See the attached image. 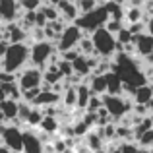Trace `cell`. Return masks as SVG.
I'll return each mask as SVG.
<instances>
[{"instance_id":"1","label":"cell","mask_w":153,"mask_h":153,"mask_svg":"<svg viewBox=\"0 0 153 153\" xmlns=\"http://www.w3.org/2000/svg\"><path fill=\"white\" fill-rule=\"evenodd\" d=\"M31 58V45L27 43H12L8 45L6 52L2 56L4 62V72H10V74H18Z\"/></svg>"},{"instance_id":"2","label":"cell","mask_w":153,"mask_h":153,"mask_svg":"<svg viewBox=\"0 0 153 153\" xmlns=\"http://www.w3.org/2000/svg\"><path fill=\"white\" fill-rule=\"evenodd\" d=\"M91 41L95 45V52L101 58H114V54L118 52V43L116 37L107 29V27H99L97 31L91 33Z\"/></svg>"},{"instance_id":"3","label":"cell","mask_w":153,"mask_h":153,"mask_svg":"<svg viewBox=\"0 0 153 153\" xmlns=\"http://www.w3.org/2000/svg\"><path fill=\"white\" fill-rule=\"evenodd\" d=\"M107 22H108V12H107V8H105V4H101V6H97L95 10L87 12V14H82L74 23L83 31V35H91L93 31H97L99 27H105Z\"/></svg>"},{"instance_id":"4","label":"cell","mask_w":153,"mask_h":153,"mask_svg":"<svg viewBox=\"0 0 153 153\" xmlns=\"http://www.w3.org/2000/svg\"><path fill=\"white\" fill-rule=\"evenodd\" d=\"M103 107L108 111V114L116 120H122L126 114H130L134 108V101L124 95H103Z\"/></svg>"},{"instance_id":"5","label":"cell","mask_w":153,"mask_h":153,"mask_svg":"<svg viewBox=\"0 0 153 153\" xmlns=\"http://www.w3.org/2000/svg\"><path fill=\"white\" fill-rule=\"evenodd\" d=\"M56 54V45L51 41H39V43H33L31 45V66L35 68H41V70H45L47 66L51 64V60L54 58Z\"/></svg>"},{"instance_id":"6","label":"cell","mask_w":153,"mask_h":153,"mask_svg":"<svg viewBox=\"0 0 153 153\" xmlns=\"http://www.w3.org/2000/svg\"><path fill=\"white\" fill-rule=\"evenodd\" d=\"M0 136H2V143L8 146L14 153L23 151V130L14 122L0 124Z\"/></svg>"},{"instance_id":"7","label":"cell","mask_w":153,"mask_h":153,"mask_svg":"<svg viewBox=\"0 0 153 153\" xmlns=\"http://www.w3.org/2000/svg\"><path fill=\"white\" fill-rule=\"evenodd\" d=\"M82 37H83V31L76 23H70V25H66V29L62 31V35L56 41V51L66 52V51H72V49H78Z\"/></svg>"},{"instance_id":"8","label":"cell","mask_w":153,"mask_h":153,"mask_svg":"<svg viewBox=\"0 0 153 153\" xmlns=\"http://www.w3.org/2000/svg\"><path fill=\"white\" fill-rule=\"evenodd\" d=\"M41 83H43V70L41 68L29 66V68H25V70H22L18 74V85H19L22 91L41 87Z\"/></svg>"},{"instance_id":"9","label":"cell","mask_w":153,"mask_h":153,"mask_svg":"<svg viewBox=\"0 0 153 153\" xmlns=\"http://www.w3.org/2000/svg\"><path fill=\"white\" fill-rule=\"evenodd\" d=\"M47 143L41 140L39 132H35L33 128L23 130V151L22 153H45Z\"/></svg>"},{"instance_id":"10","label":"cell","mask_w":153,"mask_h":153,"mask_svg":"<svg viewBox=\"0 0 153 153\" xmlns=\"http://www.w3.org/2000/svg\"><path fill=\"white\" fill-rule=\"evenodd\" d=\"M19 2L18 0H0V22L12 23L19 19Z\"/></svg>"},{"instance_id":"11","label":"cell","mask_w":153,"mask_h":153,"mask_svg":"<svg viewBox=\"0 0 153 153\" xmlns=\"http://www.w3.org/2000/svg\"><path fill=\"white\" fill-rule=\"evenodd\" d=\"M134 47H136V54L147 58V56L153 52V35H149V33L136 35L134 37Z\"/></svg>"},{"instance_id":"12","label":"cell","mask_w":153,"mask_h":153,"mask_svg":"<svg viewBox=\"0 0 153 153\" xmlns=\"http://www.w3.org/2000/svg\"><path fill=\"white\" fill-rule=\"evenodd\" d=\"M85 83L89 85L91 95H107V76L105 74H91L89 78H85Z\"/></svg>"},{"instance_id":"13","label":"cell","mask_w":153,"mask_h":153,"mask_svg":"<svg viewBox=\"0 0 153 153\" xmlns=\"http://www.w3.org/2000/svg\"><path fill=\"white\" fill-rule=\"evenodd\" d=\"M56 8H58V12H60V18L66 23H74L76 19L79 18V10H78V6H76V2H72V0H60V4Z\"/></svg>"},{"instance_id":"14","label":"cell","mask_w":153,"mask_h":153,"mask_svg":"<svg viewBox=\"0 0 153 153\" xmlns=\"http://www.w3.org/2000/svg\"><path fill=\"white\" fill-rule=\"evenodd\" d=\"M60 93H56V91H43L41 89V93L37 95V99L33 101V107H39V108H43V107H56V105H60Z\"/></svg>"},{"instance_id":"15","label":"cell","mask_w":153,"mask_h":153,"mask_svg":"<svg viewBox=\"0 0 153 153\" xmlns=\"http://www.w3.org/2000/svg\"><path fill=\"white\" fill-rule=\"evenodd\" d=\"M72 66H74V74L79 76L82 79L89 78L91 72H93V68H91V64H89V56H83V54H79L78 58L72 62Z\"/></svg>"},{"instance_id":"16","label":"cell","mask_w":153,"mask_h":153,"mask_svg":"<svg viewBox=\"0 0 153 153\" xmlns=\"http://www.w3.org/2000/svg\"><path fill=\"white\" fill-rule=\"evenodd\" d=\"M18 108H19V103L18 101H12V99H4L0 103V112L2 116L6 118V122H14L18 118Z\"/></svg>"},{"instance_id":"17","label":"cell","mask_w":153,"mask_h":153,"mask_svg":"<svg viewBox=\"0 0 153 153\" xmlns=\"http://www.w3.org/2000/svg\"><path fill=\"white\" fill-rule=\"evenodd\" d=\"M153 99V85L151 83H146V85L138 87L134 95V105H147Z\"/></svg>"},{"instance_id":"18","label":"cell","mask_w":153,"mask_h":153,"mask_svg":"<svg viewBox=\"0 0 153 153\" xmlns=\"http://www.w3.org/2000/svg\"><path fill=\"white\" fill-rule=\"evenodd\" d=\"M105 76H107V93L108 95H122V79L114 72H108Z\"/></svg>"},{"instance_id":"19","label":"cell","mask_w":153,"mask_h":153,"mask_svg":"<svg viewBox=\"0 0 153 153\" xmlns=\"http://www.w3.org/2000/svg\"><path fill=\"white\" fill-rule=\"evenodd\" d=\"M89 99H91V91H89V85L87 83H79L78 85V108H83L87 111V105H89Z\"/></svg>"},{"instance_id":"20","label":"cell","mask_w":153,"mask_h":153,"mask_svg":"<svg viewBox=\"0 0 153 153\" xmlns=\"http://www.w3.org/2000/svg\"><path fill=\"white\" fill-rule=\"evenodd\" d=\"M142 18H143V8L142 6H128L126 10H124V19H126L128 25L142 22Z\"/></svg>"},{"instance_id":"21","label":"cell","mask_w":153,"mask_h":153,"mask_svg":"<svg viewBox=\"0 0 153 153\" xmlns=\"http://www.w3.org/2000/svg\"><path fill=\"white\" fill-rule=\"evenodd\" d=\"M58 128H60V122L56 116H45L39 124V130L45 132V134H54V132H58Z\"/></svg>"},{"instance_id":"22","label":"cell","mask_w":153,"mask_h":153,"mask_svg":"<svg viewBox=\"0 0 153 153\" xmlns=\"http://www.w3.org/2000/svg\"><path fill=\"white\" fill-rule=\"evenodd\" d=\"M78 51H79V54H83V56H97L95 45H93V41H91V35H83L79 45H78Z\"/></svg>"},{"instance_id":"23","label":"cell","mask_w":153,"mask_h":153,"mask_svg":"<svg viewBox=\"0 0 153 153\" xmlns=\"http://www.w3.org/2000/svg\"><path fill=\"white\" fill-rule=\"evenodd\" d=\"M45 118V114H43V111L39 107H33V111L29 112V116H27L25 124L29 128H39V124H41V120Z\"/></svg>"},{"instance_id":"24","label":"cell","mask_w":153,"mask_h":153,"mask_svg":"<svg viewBox=\"0 0 153 153\" xmlns=\"http://www.w3.org/2000/svg\"><path fill=\"white\" fill-rule=\"evenodd\" d=\"M76 6H78L79 16H82V14H87V12L95 10V8L101 6V4H99V0H78V2H76Z\"/></svg>"},{"instance_id":"25","label":"cell","mask_w":153,"mask_h":153,"mask_svg":"<svg viewBox=\"0 0 153 153\" xmlns=\"http://www.w3.org/2000/svg\"><path fill=\"white\" fill-rule=\"evenodd\" d=\"M136 143H138L140 147H143V149H151L153 147V128L147 130V132H143V134L136 140Z\"/></svg>"},{"instance_id":"26","label":"cell","mask_w":153,"mask_h":153,"mask_svg":"<svg viewBox=\"0 0 153 153\" xmlns=\"http://www.w3.org/2000/svg\"><path fill=\"white\" fill-rule=\"evenodd\" d=\"M56 66H58V72L62 74L64 79L70 78V76H74V66H72V62H68V60H64V58H58Z\"/></svg>"},{"instance_id":"27","label":"cell","mask_w":153,"mask_h":153,"mask_svg":"<svg viewBox=\"0 0 153 153\" xmlns=\"http://www.w3.org/2000/svg\"><path fill=\"white\" fill-rule=\"evenodd\" d=\"M39 10L43 12V14L47 16V19L49 22H54V19H60V12H58V8L56 6H52V4H43Z\"/></svg>"},{"instance_id":"28","label":"cell","mask_w":153,"mask_h":153,"mask_svg":"<svg viewBox=\"0 0 153 153\" xmlns=\"http://www.w3.org/2000/svg\"><path fill=\"white\" fill-rule=\"evenodd\" d=\"M23 12H37L43 6V0H18Z\"/></svg>"},{"instance_id":"29","label":"cell","mask_w":153,"mask_h":153,"mask_svg":"<svg viewBox=\"0 0 153 153\" xmlns=\"http://www.w3.org/2000/svg\"><path fill=\"white\" fill-rule=\"evenodd\" d=\"M105 27H107L112 35H116L120 29H124V22H122V19H108V22L105 23Z\"/></svg>"},{"instance_id":"30","label":"cell","mask_w":153,"mask_h":153,"mask_svg":"<svg viewBox=\"0 0 153 153\" xmlns=\"http://www.w3.org/2000/svg\"><path fill=\"white\" fill-rule=\"evenodd\" d=\"M99 108H103V97H99V95H91L89 105H87V111H89V112H97Z\"/></svg>"},{"instance_id":"31","label":"cell","mask_w":153,"mask_h":153,"mask_svg":"<svg viewBox=\"0 0 153 153\" xmlns=\"http://www.w3.org/2000/svg\"><path fill=\"white\" fill-rule=\"evenodd\" d=\"M147 33H149V35H153V12H151V16H149V18H147Z\"/></svg>"},{"instance_id":"32","label":"cell","mask_w":153,"mask_h":153,"mask_svg":"<svg viewBox=\"0 0 153 153\" xmlns=\"http://www.w3.org/2000/svg\"><path fill=\"white\" fill-rule=\"evenodd\" d=\"M147 111H149V114H153V99L147 103Z\"/></svg>"},{"instance_id":"33","label":"cell","mask_w":153,"mask_h":153,"mask_svg":"<svg viewBox=\"0 0 153 153\" xmlns=\"http://www.w3.org/2000/svg\"><path fill=\"white\" fill-rule=\"evenodd\" d=\"M111 2H116V4H122L124 0H111Z\"/></svg>"},{"instance_id":"34","label":"cell","mask_w":153,"mask_h":153,"mask_svg":"<svg viewBox=\"0 0 153 153\" xmlns=\"http://www.w3.org/2000/svg\"><path fill=\"white\" fill-rule=\"evenodd\" d=\"M68 153H76V151H74V149H68Z\"/></svg>"},{"instance_id":"35","label":"cell","mask_w":153,"mask_h":153,"mask_svg":"<svg viewBox=\"0 0 153 153\" xmlns=\"http://www.w3.org/2000/svg\"><path fill=\"white\" fill-rule=\"evenodd\" d=\"M97 153H107V151H97Z\"/></svg>"},{"instance_id":"36","label":"cell","mask_w":153,"mask_h":153,"mask_svg":"<svg viewBox=\"0 0 153 153\" xmlns=\"http://www.w3.org/2000/svg\"><path fill=\"white\" fill-rule=\"evenodd\" d=\"M0 43H2V39H0Z\"/></svg>"}]
</instances>
